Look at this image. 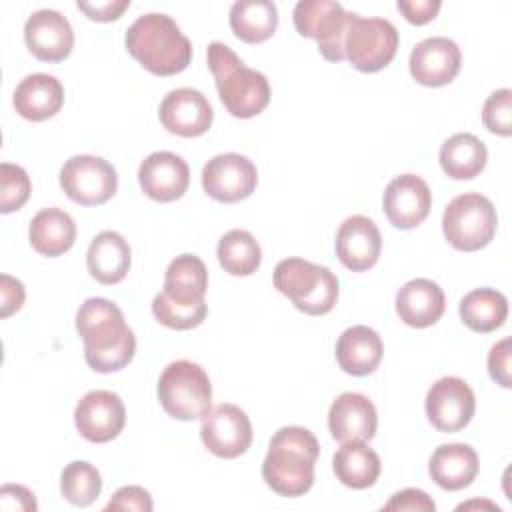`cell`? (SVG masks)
Returning a JSON list of instances; mask_svg holds the SVG:
<instances>
[{"instance_id": "cb8c5ba5", "label": "cell", "mask_w": 512, "mask_h": 512, "mask_svg": "<svg viewBox=\"0 0 512 512\" xmlns=\"http://www.w3.org/2000/svg\"><path fill=\"white\" fill-rule=\"evenodd\" d=\"M382 354V338L374 328L364 324L346 328L336 342L338 366L352 376L372 374L378 368Z\"/></svg>"}, {"instance_id": "60d3db41", "label": "cell", "mask_w": 512, "mask_h": 512, "mask_svg": "<svg viewBox=\"0 0 512 512\" xmlns=\"http://www.w3.org/2000/svg\"><path fill=\"white\" fill-rule=\"evenodd\" d=\"M24 296L26 292L20 280L8 274L0 276V316L2 318H8L10 314L18 312L24 304Z\"/></svg>"}, {"instance_id": "7bdbcfd3", "label": "cell", "mask_w": 512, "mask_h": 512, "mask_svg": "<svg viewBox=\"0 0 512 512\" xmlns=\"http://www.w3.org/2000/svg\"><path fill=\"white\" fill-rule=\"evenodd\" d=\"M78 8L90 18L98 22H112L122 16L126 8H130V0H106V2H80Z\"/></svg>"}, {"instance_id": "603a6c76", "label": "cell", "mask_w": 512, "mask_h": 512, "mask_svg": "<svg viewBox=\"0 0 512 512\" xmlns=\"http://www.w3.org/2000/svg\"><path fill=\"white\" fill-rule=\"evenodd\" d=\"M446 302L442 288L428 278L406 282L396 294V314L412 328H428L440 320Z\"/></svg>"}, {"instance_id": "4dcf8cb0", "label": "cell", "mask_w": 512, "mask_h": 512, "mask_svg": "<svg viewBox=\"0 0 512 512\" xmlns=\"http://www.w3.org/2000/svg\"><path fill=\"white\" fill-rule=\"evenodd\" d=\"M278 26V10L270 0H238L230 8V28L246 44L268 40Z\"/></svg>"}, {"instance_id": "7a4b0ae2", "label": "cell", "mask_w": 512, "mask_h": 512, "mask_svg": "<svg viewBox=\"0 0 512 512\" xmlns=\"http://www.w3.org/2000/svg\"><path fill=\"white\" fill-rule=\"evenodd\" d=\"M318 454L320 444L308 428L284 426L270 438L262 478L280 496H302L314 484Z\"/></svg>"}, {"instance_id": "83f0119b", "label": "cell", "mask_w": 512, "mask_h": 512, "mask_svg": "<svg viewBox=\"0 0 512 512\" xmlns=\"http://www.w3.org/2000/svg\"><path fill=\"white\" fill-rule=\"evenodd\" d=\"M32 248L48 258L68 252L76 240V224L62 208H42L28 228Z\"/></svg>"}, {"instance_id": "30bf717a", "label": "cell", "mask_w": 512, "mask_h": 512, "mask_svg": "<svg viewBox=\"0 0 512 512\" xmlns=\"http://www.w3.org/2000/svg\"><path fill=\"white\" fill-rule=\"evenodd\" d=\"M60 186L76 204L98 206L116 194L118 174L108 160L92 154H78L64 162L60 170Z\"/></svg>"}, {"instance_id": "52a82bcc", "label": "cell", "mask_w": 512, "mask_h": 512, "mask_svg": "<svg viewBox=\"0 0 512 512\" xmlns=\"http://www.w3.org/2000/svg\"><path fill=\"white\" fill-rule=\"evenodd\" d=\"M498 216L494 204L478 194L464 192L448 202L442 214V232L446 240L464 252H474L490 244L496 234Z\"/></svg>"}, {"instance_id": "ffe728a7", "label": "cell", "mask_w": 512, "mask_h": 512, "mask_svg": "<svg viewBox=\"0 0 512 512\" xmlns=\"http://www.w3.org/2000/svg\"><path fill=\"white\" fill-rule=\"evenodd\" d=\"M382 250V236L372 218L354 214L336 232V256L352 272L372 268Z\"/></svg>"}, {"instance_id": "1f68e13d", "label": "cell", "mask_w": 512, "mask_h": 512, "mask_svg": "<svg viewBox=\"0 0 512 512\" xmlns=\"http://www.w3.org/2000/svg\"><path fill=\"white\" fill-rule=\"evenodd\" d=\"M460 318L474 332H492L508 316V300L494 288H476L460 300Z\"/></svg>"}, {"instance_id": "8d00e7d4", "label": "cell", "mask_w": 512, "mask_h": 512, "mask_svg": "<svg viewBox=\"0 0 512 512\" xmlns=\"http://www.w3.org/2000/svg\"><path fill=\"white\" fill-rule=\"evenodd\" d=\"M484 126L498 136L512 134V90L500 88L492 92L482 108Z\"/></svg>"}, {"instance_id": "d590c367", "label": "cell", "mask_w": 512, "mask_h": 512, "mask_svg": "<svg viewBox=\"0 0 512 512\" xmlns=\"http://www.w3.org/2000/svg\"><path fill=\"white\" fill-rule=\"evenodd\" d=\"M32 192L26 170L18 164H0V212L8 214L22 208Z\"/></svg>"}, {"instance_id": "d6a6232c", "label": "cell", "mask_w": 512, "mask_h": 512, "mask_svg": "<svg viewBox=\"0 0 512 512\" xmlns=\"http://www.w3.org/2000/svg\"><path fill=\"white\" fill-rule=\"evenodd\" d=\"M220 266L232 276H250L258 270L262 250L256 238L240 228L226 232L216 248Z\"/></svg>"}, {"instance_id": "277c9868", "label": "cell", "mask_w": 512, "mask_h": 512, "mask_svg": "<svg viewBox=\"0 0 512 512\" xmlns=\"http://www.w3.org/2000/svg\"><path fill=\"white\" fill-rule=\"evenodd\" d=\"M208 68L224 108L236 118H252L270 102V84L258 70L248 68L224 42L208 44Z\"/></svg>"}, {"instance_id": "7402d4cb", "label": "cell", "mask_w": 512, "mask_h": 512, "mask_svg": "<svg viewBox=\"0 0 512 512\" xmlns=\"http://www.w3.org/2000/svg\"><path fill=\"white\" fill-rule=\"evenodd\" d=\"M12 102L22 118L42 122L60 112L64 104V86L56 76L44 72L28 74L16 86Z\"/></svg>"}, {"instance_id": "7c38bea8", "label": "cell", "mask_w": 512, "mask_h": 512, "mask_svg": "<svg viewBox=\"0 0 512 512\" xmlns=\"http://www.w3.org/2000/svg\"><path fill=\"white\" fill-rule=\"evenodd\" d=\"M200 438L218 458H238L252 444V424L236 404H218L202 418Z\"/></svg>"}, {"instance_id": "5b68a950", "label": "cell", "mask_w": 512, "mask_h": 512, "mask_svg": "<svg viewBox=\"0 0 512 512\" xmlns=\"http://www.w3.org/2000/svg\"><path fill=\"white\" fill-rule=\"evenodd\" d=\"M274 286L310 316L328 314L338 300V278L326 266L304 258L280 260L274 268Z\"/></svg>"}, {"instance_id": "4316f807", "label": "cell", "mask_w": 512, "mask_h": 512, "mask_svg": "<svg viewBox=\"0 0 512 512\" xmlns=\"http://www.w3.org/2000/svg\"><path fill=\"white\" fill-rule=\"evenodd\" d=\"M132 252L124 236L114 230L100 232L88 246L86 264L100 284H118L130 270Z\"/></svg>"}, {"instance_id": "9a60e30c", "label": "cell", "mask_w": 512, "mask_h": 512, "mask_svg": "<svg viewBox=\"0 0 512 512\" xmlns=\"http://www.w3.org/2000/svg\"><path fill=\"white\" fill-rule=\"evenodd\" d=\"M382 204L394 228L410 230L426 220L432 206V192L420 176L400 174L388 182Z\"/></svg>"}, {"instance_id": "f1b7e54d", "label": "cell", "mask_w": 512, "mask_h": 512, "mask_svg": "<svg viewBox=\"0 0 512 512\" xmlns=\"http://www.w3.org/2000/svg\"><path fill=\"white\" fill-rule=\"evenodd\" d=\"M332 468L336 478L354 490H364L376 484L382 464L378 454L368 448L362 440L342 442L332 458Z\"/></svg>"}, {"instance_id": "44dd1931", "label": "cell", "mask_w": 512, "mask_h": 512, "mask_svg": "<svg viewBox=\"0 0 512 512\" xmlns=\"http://www.w3.org/2000/svg\"><path fill=\"white\" fill-rule=\"evenodd\" d=\"M378 416L374 404L360 392L340 394L328 412V428L334 440H370L376 434Z\"/></svg>"}, {"instance_id": "ab89813d", "label": "cell", "mask_w": 512, "mask_h": 512, "mask_svg": "<svg viewBox=\"0 0 512 512\" xmlns=\"http://www.w3.org/2000/svg\"><path fill=\"white\" fill-rule=\"evenodd\" d=\"M382 510H410V512H434L436 504L434 500L418 488H404L396 492Z\"/></svg>"}, {"instance_id": "ee69618b", "label": "cell", "mask_w": 512, "mask_h": 512, "mask_svg": "<svg viewBox=\"0 0 512 512\" xmlns=\"http://www.w3.org/2000/svg\"><path fill=\"white\" fill-rule=\"evenodd\" d=\"M396 6L408 22L420 26L430 22L438 14L440 0H398Z\"/></svg>"}, {"instance_id": "b9f144b4", "label": "cell", "mask_w": 512, "mask_h": 512, "mask_svg": "<svg viewBox=\"0 0 512 512\" xmlns=\"http://www.w3.org/2000/svg\"><path fill=\"white\" fill-rule=\"evenodd\" d=\"M0 508L2 510H36L38 504H36V498L34 494L20 486V484H6L0 488Z\"/></svg>"}, {"instance_id": "d6986e66", "label": "cell", "mask_w": 512, "mask_h": 512, "mask_svg": "<svg viewBox=\"0 0 512 512\" xmlns=\"http://www.w3.org/2000/svg\"><path fill=\"white\" fill-rule=\"evenodd\" d=\"M138 182L144 194L152 200L172 202L188 190L190 168L174 152H152L138 168Z\"/></svg>"}, {"instance_id": "3957f363", "label": "cell", "mask_w": 512, "mask_h": 512, "mask_svg": "<svg viewBox=\"0 0 512 512\" xmlns=\"http://www.w3.org/2000/svg\"><path fill=\"white\" fill-rule=\"evenodd\" d=\"M128 52L152 74L172 76L192 60V44L180 32L178 24L160 12L138 16L126 30Z\"/></svg>"}, {"instance_id": "8992f818", "label": "cell", "mask_w": 512, "mask_h": 512, "mask_svg": "<svg viewBox=\"0 0 512 512\" xmlns=\"http://www.w3.org/2000/svg\"><path fill=\"white\" fill-rule=\"evenodd\" d=\"M158 400L176 420L204 418L212 406V384L206 370L190 360L170 362L158 380Z\"/></svg>"}, {"instance_id": "6da1fadb", "label": "cell", "mask_w": 512, "mask_h": 512, "mask_svg": "<svg viewBox=\"0 0 512 512\" xmlns=\"http://www.w3.org/2000/svg\"><path fill=\"white\" fill-rule=\"evenodd\" d=\"M76 330L84 342L86 364L100 374L122 370L134 358V332L112 300H84L76 312Z\"/></svg>"}, {"instance_id": "ac0fdd59", "label": "cell", "mask_w": 512, "mask_h": 512, "mask_svg": "<svg viewBox=\"0 0 512 512\" xmlns=\"http://www.w3.org/2000/svg\"><path fill=\"white\" fill-rule=\"evenodd\" d=\"M462 54L454 40L432 36L418 42L410 52V74L422 86H444L452 82L460 70Z\"/></svg>"}, {"instance_id": "f35d334b", "label": "cell", "mask_w": 512, "mask_h": 512, "mask_svg": "<svg viewBox=\"0 0 512 512\" xmlns=\"http://www.w3.org/2000/svg\"><path fill=\"white\" fill-rule=\"evenodd\" d=\"M106 510H138L150 512L152 510V496L142 486H122L114 492L108 500Z\"/></svg>"}, {"instance_id": "f6af8a7d", "label": "cell", "mask_w": 512, "mask_h": 512, "mask_svg": "<svg viewBox=\"0 0 512 512\" xmlns=\"http://www.w3.org/2000/svg\"><path fill=\"white\" fill-rule=\"evenodd\" d=\"M474 506H490L492 510L500 512V508H498L496 504H490V502H468V504H460V506H458V510H464V508H474Z\"/></svg>"}, {"instance_id": "9c48e42d", "label": "cell", "mask_w": 512, "mask_h": 512, "mask_svg": "<svg viewBox=\"0 0 512 512\" xmlns=\"http://www.w3.org/2000/svg\"><path fill=\"white\" fill-rule=\"evenodd\" d=\"M294 26L304 38L318 42L320 54L330 62L344 60V38L352 18L340 2L300 0L292 12Z\"/></svg>"}, {"instance_id": "ba28073f", "label": "cell", "mask_w": 512, "mask_h": 512, "mask_svg": "<svg viewBox=\"0 0 512 512\" xmlns=\"http://www.w3.org/2000/svg\"><path fill=\"white\" fill-rule=\"evenodd\" d=\"M398 50V30L386 18H360L352 14L346 38L344 58L360 72H378L392 62Z\"/></svg>"}, {"instance_id": "e0dca14e", "label": "cell", "mask_w": 512, "mask_h": 512, "mask_svg": "<svg viewBox=\"0 0 512 512\" xmlns=\"http://www.w3.org/2000/svg\"><path fill=\"white\" fill-rule=\"evenodd\" d=\"M28 50L42 62H60L68 58L74 46V30L58 10L42 8L28 16L24 24Z\"/></svg>"}, {"instance_id": "4fadbf2b", "label": "cell", "mask_w": 512, "mask_h": 512, "mask_svg": "<svg viewBox=\"0 0 512 512\" xmlns=\"http://www.w3.org/2000/svg\"><path fill=\"white\" fill-rule=\"evenodd\" d=\"M476 410L472 388L458 376L436 380L426 394V416L440 432H458L470 424Z\"/></svg>"}, {"instance_id": "e575fe53", "label": "cell", "mask_w": 512, "mask_h": 512, "mask_svg": "<svg viewBox=\"0 0 512 512\" xmlns=\"http://www.w3.org/2000/svg\"><path fill=\"white\" fill-rule=\"evenodd\" d=\"M152 314L156 320L172 330H190L196 328L204 322L208 314V304H198V306H182L170 302L162 292L154 296L152 300Z\"/></svg>"}, {"instance_id": "2e32d148", "label": "cell", "mask_w": 512, "mask_h": 512, "mask_svg": "<svg viewBox=\"0 0 512 512\" xmlns=\"http://www.w3.org/2000/svg\"><path fill=\"white\" fill-rule=\"evenodd\" d=\"M162 126L176 136H202L214 120L208 98L194 88H176L164 96L158 108Z\"/></svg>"}, {"instance_id": "d4e9b609", "label": "cell", "mask_w": 512, "mask_h": 512, "mask_svg": "<svg viewBox=\"0 0 512 512\" xmlns=\"http://www.w3.org/2000/svg\"><path fill=\"white\" fill-rule=\"evenodd\" d=\"M208 288V270L206 264L194 254L176 256L164 274L162 294L182 306L204 304V294Z\"/></svg>"}, {"instance_id": "5bb4252c", "label": "cell", "mask_w": 512, "mask_h": 512, "mask_svg": "<svg viewBox=\"0 0 512 512\" xmlns=\"http://www.w3.org/2000/svg\"><path fill=\"white\" fill-rule=\"evenodd\" d=\"M74 422L78 432L88 442H110L114 440L126 422V410L116 392L92 390L78 400L74 410Z\"/></svg>"}, {"instance_id": "f546056e", "label": "cell", "mask_w": 512, "mask_h": 512, "mask_svg": "<svg viewBox=\"0 0 512 512\" xmlns=\"http://www.w3.org/2000/svg\"><path fill=\"white\" fill-rule=\"evenodd\" d=\"M438 158L446 176L454 180H470L484 170L488 150L478 136L460 132L442 144Z\"/></svg>"}, {"instance_id": "8fae6325", "label": "cell", "mask_w": 512, "mask_h": 512, "mask_svg": "<svg viewBox=\"0 0 512 512\" xmlns=\"http://www.w3.org/2000/svg\"><path fill=\"white\" fill-rule=\"evenodd\" d=\"M258 182V172L252 160L242 154L228 152L210 158L202 168L204 192L224 204L248 198Z\"/></svg>"}, {"instance_id": "484cf974", "label": "cell", "mask_w": 512, "mask_h": 512, "mask_svg": "<svg viewBox=\"0 0 512 512\" xmlns=\"http://www.w3.org/2000/svg\"><path fill=\"white\" fill-rule=\"evenodd\" d=\"M480 468L478 454L468 444H442L428 462L432 480L444 490H462L472 484Z\"/></svg>"}, {"instance_id": "836d02e7", "label": "cell", "mask_w": 512, "mask_h": 512, "mask_svg": "<svg viewBox=\"0 0 512 512\" xmlns=\"http://www.w3.org/2000/svg\"><path fill=\"white\" fill-rule=\"evenodd\" d=\"M102 490L100 472L84 460L70 462L60 474V492L74 506L92 504Z\"/></svg>"}, {"instance_id": "74e56055", "label": "cell", "mask_w": 512, "mask_h": 512, "mask_svg": "<svg viewBox=\"0 0 512 512\" xmlns=\"http://www.w3.org/2000/svg\"><path fill=\"white\" fill-rule=\"evenodd\" d=\"M510 346H512V340L510 338H502L488 352V372H490L492 380L496 384H500L502 388H510L512 386V378H510V356H512V350H510Z\"/></svg>"}]
</instances>
